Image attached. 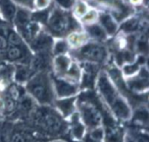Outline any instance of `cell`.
<instances>
[{"instance_id":"e575fe53","label":"cell","mask_w":149,"mask_h":142,"mask_svg":"<svg viewBox=\"0 0 149 142\" xmlns=\"http://www.w3.org/2000/svg\"><path fill=\"white\" fill-rule=\"evenodd\" d=\"M50 142H66V141H62V140H54V141H50Z\"/></svg>"},{"instance_id":"7402d4cb","label":"cell","mask_w":149,"mask_h":142,"mask_svg":"<svg viewBox=\"0 0 149 142\" xmlns=\"http://www.w3.org/2000/svg\"><path fill=\"white\" fill-rule=\"evenodd\" d=\"M29 20V15L24 10H18L16 16V22L18 25L24 26Z\"/></svg>"},{"instance_id":"52a82bcc","label":"cell","mask_w":149,"mask_h":142,"mask_svg":"<svg viewBox=\"0 0 149 142\" xmlns=\"http://www.w3.org/2000/svg\"><path fill=\"white\" fill-rule=\"evenodd\" d=\"M127 87L134 93H143L148 88V72L147 68H142L139 72L130 78L127 81Z\"/></svg>"},{"instance_id":"5bb4252c","label":"cell","mask_w":149,"mask_h":142,"mask_svg":"<svg viewBox=\"0 0 149 142\" xmlns=\"http://www.w3.org/2000/svg\"><path fill=\"white\" fill-rule=\"evenodd\" d=\"M0 10L7 19H10L15 14V7L10 0H0Z\"/></svg>"},{"instance_id":"836d02e7","label":"cell","mask_w":149,"mask_h":142,"mask_svg":"<svg viewBox=\"0 0 149 142\" xmlns=\"http://www.w3.org/2000/svg\"><path fill=\"white\" fill-rule=\"evenodd\" d=\"M3 109H4V102H3V100L0 98V113L3 112Z\"/></svg>"},{"instance_id":"2e32d148","label":"cell","mask_w":149,"mask_h":142,"mask_svg":"<svg viewBox=\"0 0 149 142\" xmlns=\"http://www.w3.org/2000/svg\"><path fill=\"white\" fill-rule=\"evenodd\" d=\"M31 140L30 136L24 131L19 130H14L12 131L10 142H31Z\"/></svg>"},{"instance_id":"44dd1931","label":"cell","mask_w":149,"mask_h":142,"mask_svg":"<svg viewBox=\"0 0 149 142\" xmlns=\"http://www.w3.org/2000/svg\"><path fill=\"white\" fill-rule=\"evenodd\" d=\"M88 31L94 38H106L105 31L101 29L100 26H99L97 24H93V25L89 26Z\"/></svg>"},{"instance_id":"d4e9b609","label":"cell","mask_w":149,"mask_h":142,"mask_svg":"<svg viewBox=\"0 0 149 142\" xmlns=\"http://www.w3.org/2000/svg\"><path fill=\"white\" fill-rule=\"evenodd\" d=\"M67 49V45L65 41H59L55 45L54 47V52L56 54H61L65 52Z\"/></svg>"},{"instance_id":"9c48e42d","label":"cell","mask_w":149,"mask_h":142,"mask_svg":"<svg viewBox=\"0 0 149 142\" xmlns=\"http://www.w3.org/2000/svg\"><path fill=\"white\" fill-rule=\"evenodd\" d=\"M76 103V97H70L55 100L53 105L55 106V109L65 119L69 118L72 114L75 113Z\"/></svg>"},{"instance_id":"9a60e30c","label":"cell","mask_w":149,"mask_h":142,"mask_svg":"<svg viewBox=\"0 0 149 142\" xmlns=\"http://www.w3.org/2000/svg\"><path fill=\"white\" fill-rule=\"evenodd\" d=\"M100 21L109 34H113L116 31L117 29L116 24L109 15H102L100 17Z\"/></svg>"},{"instance_id":"4fadbf2b","label":"cell","mask_w":149,"mask_h":142,"mask_svg":"<svg viewBox=\"0 0 149 142\" xmlns=\"http://www.w3.org/2000/svg\"><path fill=\"white\" fill-rule=\"evenodd\" d=\"M33 74L34 73L31 72L30 68H28L24 65H20L15 67L13 72V79L16 84L23 85V84H26Z\"/></svg>"},{"instance_id":"e0dca14e","label":"cell","mask_w":149,"mask_h":142,"mask_svg":"<svg viewBox=\"0 0 149 142\" xmlns=\"http://www.w3.org/2000/svg\"><path fill=\"white\" fill-rule=\"evenodd\" d=\"M19 86L20 85H17V84H11L7 88V91H8L7 95L12 100H14L15 101L18 100L23 96L21 93V89Z\"/></svg>"},{"instance_id":"30bf717a","label":"cell","mask_w":149,"mask_h":142,"mask_svg":"<svg viewBox=\"0 0 149 142\" xmlns=\"http://www.w3.org/2000/svg\"><path fill=\"white\" fill-rule=\"evenodd\" d=\"M70 134L73 140L82 141L86 136V127L81 121L78 112H75L70 117Z\"/></svg>"},{"instance_id":"8992f818","label":"cell","mask_w":149,"mask_h":142,"mask_svg":"<svg viewBox=\"0 0 149 142\" xmlns=\"http://www.w3.org/2000/svg\"><path fill=\"white\" fill-rule=\"evenodd\" d=\"M80 58L90 61V63H101L107 56L105 49L100 45L89 44L85 45L79 53Z\"/></svg>"},{"instance_id":"4316f807","label":"cell","mask_w":149,"mask_h":142,"mask_svg":"<svg viewBox=\"0 0 149 142\" xmlns=\"http://www.w3.org/2000/svg\"><path fill=\"white\" fill-rule=\"evenodd\" d=\"M83 39H84L83 36H81V35H77V34H72V35H71L70 38H69V41H70L72 45H80V44L83 42Z\"/></svg>"},{"instance_id":"d6986e66","label":"cell","mask_w":149,"mask_h":142,"mask_svg":"<svg viewBox=\"0 0 149 142\" xmlns=\"http://www.w3.org/2000/svg\"><path fill=\"white\" fill-rule=\"evenodd\" d=\"M7 58L9 60L15 61V60H19L23 58V52L22 50L18 46L11 47L8 52H7Z\"/></svg>"},{"instance_id":"7c38bea8","label":"cell","mask_w":149,"mask_h":142,"mask_svg":"<svg viewBox=\"0 0 149 142\" xmlns=\"http://www.w3.org/2000/svg\"><path fill=\"white\" fill-rule=\"evenodd\" d=\"M72 64V63L68 57L64 55L58 56L54 60V71L56 77L60 79L64 78V76L66 74L69 68L71 67Z\"/></svg>"},{"instance_id":"603a6c76","label":"cell","mask_w":149,"mask_h":142,"mask_svg":"<svg viewBox=\"0 0 149 142\" xmlns=\"http://www.w3.org/2000/svg\"><path fill=\"white\" fill-rule=\"evenodd\" d=\"M137 25H138L137 20L135 18H131L128 21H127L126 23H124L123 25L121 26V28L125 31H133L136 29Z\"/></svg>"},{"instance_id":"d6a6232c","label":"cell","mask_w":149,"mask_h":142,"mask_svg":"<svg viewBox=\"0 0 149 142\" xmlns=\"http://www.w3.org/2000/svg\"><path fill=\"white\" fill-rule=\"evenodd\" d=\"M16 2H18L22 4H24L26 6H31L32 5V0H15Z\"/></svg>"},{"instance_id":"f546056e","label":"cell","mask_w":149,"mask_h":142,"mask_svg":"<svg viewBox=\"0 0 149 142\" xmlns=\"http://www.w3.org/2000/svg\"><path fill=\"white\" fill-rule=\"evenodd\" d=\"M60 5H62L63 7H65V8H69L72 6V3H73V0H56Z\"/></svg>"},{"instance_id":"ffe728a7","label":"cell","mask_w":149,"mask_h":142,"mask_svg":"<svg viewBox=\"0 0 149 142\" xmlns=\"http://www.w3.org/2000/svg\"><path fill=\"white\" fill-rule=\"evenodd\" d=\"M104 129L100 127H98L96 128H93L89 133V137L91 140L95 141L101 142L104 140Z\"/></svg>"},{"instance_id":"5b68a950","label":"cell","mask_w":149,"mask_h":142,"mask_svg":"<svg viewBox=\"0 0 149 142\" xmlns=\"http://www.w3.org/2000/svg\"><path fill=\"white\" fill-rule=\"evenodd\" d=\"M52 82L55 97L58 99L75 97V95H77L79 92L80 86L79 84L70 82L64 79L52 77Z\"/></svg>"},{"instance_id":"7a4b0ae2","label":"cell","mask_w":149,"mask_h":142,"mask_svg":"<svg viewBox=\"0 0 149 142\" xmlns=\"http://www.w3.org/2000/svg\"><path fill=\"white\" fill-rule=\"evenodd\" d=\"M31 120L37 131L44 135L56 137L65 133L67 126L59 113L50 106L35 107L30 113Z\"/></svg>"},{"instance_id":"3957f363","label":"cell","mask_w":149,"mask_h":142,"mask_svg":"<svg viewBox=\"0 0 149 142\" xmlns=\"http://www.w3.org/2000/svg\"><path fill=\"white\" fill-rule=\"evenodd\" d=\"M26 92L40 106H51L55 101L52 77L47 72H35L25 84Z\"/></svg>"},{"instance_id":"484cf974","label":"cell","mask_w":149,"mask_h":142,"mask_svg":"<svg viewBox=\"0 0 149 142\" xmlns=\"http://www.w3.org/2000/svg\"><path fill=\"white\" fill-rule=\"evenodd\" d=\"M48 17V13L47 11L42 10V11H38L35 14H33L32 18L36 21H39V22H45V20L47 19Z\"/></svg>"},{"instance_id":"277c9868","label":"cell","mask_w":149,"mask_h":142,"mask_svg":"<svg viewBox=\"0 0 149 142\" xmlns=\"http://www.w3.org/2000/svg\"><path fill=\"white\" fill-rule=\"evenodd\" d=\"M77 104V103H76ZM79 115L86 128L90 130L100 127L103 116L100 109L91 100L84 99L78 102Z\"/></svg>"},{"instance_id":"d590c367","label":"cell","mask_w":149,"mask_h":142,"mask_svg":"<svg viewBox=\"0 0 149 142\" xmlns=\"http://www.w3.org/2000/svg\"><path fill=\"white\" fill-rule=\"evenodd\" d=\"M86 142H100V141H93V140H91L90 138H88V141Z\"/></svg>"},{"instance_id":"83f0119b","label":"cell","mask_w":149,"mask_h":142,"mask_svg":"<svg viewBox=\"0 0 149 142\" xmlns=\"http://www.w3.org/2000/svg\"><path fill=\"white\" fill-rule=\"evenodd\" d=\"M76 11L79 15H84L86 12V5L82 2H79L76 7Z\"/></svg>"},{"instance_id":"1f68e13d","label":"cell","mask_w":149,"mask_h":142,"mask_svg":"<svg viewBox=\"0 0 149 142\" xmlns=\"http://www.w3.org/2000/svg\"><path fill=\"white\" fill-rule=\"evenodd\" d=\"M48 4V0H37V6L39 8H44Z\"/></svg>"},{"instance_id":"6da1fadb","label":"cell","mask_w":149,"mask_h":142,"mask_svg":"<svg viewBox=\"0 0 149 142\" xmlns=\"http://www.w3.org/2000/svg\"><path fill=\"white\" fill-rule=\"evenodd\" d=\"M97 88L100 98L113 116L121 121L132 119L133 112L128 100L123 97L107 72H100L97 79Z\"/></svg>"},{"instance_id":"8d00e7d4","label":"cell","mask_w":149,"mask_h":142,"mask_svg":"<svg viewBox=\"0 0 149 142\" xmlns=\"http://www.w3.org/2000/svg\"><path fill=\"white\" fill-rule=\"evenodd\" d=\"M127 142H131V141H129V140H128V141H127Z\"/></svg>"},{"instance_id":"8fae6325","label":"cell","mask_w":149,"mask_h":142,"mask_svg":"<svg viewBox=\"0 0 149 142\" xmlns=\"http://www.w3.org/2000/svg\"><path fill=\"white\" fill-rule=\"evenodd\" d=\"M105 142H124V134L122 129L118 127L115 123L107 125L104 130Z\"/></svg>"},{"instance_id":"ba28073f","label":"cell","mask_w":149,"mask_h":142,"mask_svg":"<svg viewBox=\"0 0 149 142\" xmlns=\"http://www.w3.org/2000/svg\"><path fill=\"white\" fill-rule=\"evenodd\" d=\"M49 24L53 31L58 33L65 31L69 25L72 27H73V25L77 26V23L73 19L69 20L68 17L58 10H55L52 13L49 21Z\"/></svg>"},{"instance_id":"4dcf8cb0","label":"cell","mask_w":149,"mask_h":142,"mask_svg":"<svg viewBox=\"0 0 149 142\" xmlns=\"http://www.w3.org/2000/svg\"><path fill=\"white\" fill-rule=\"evenodd\" d=\"M6 48H7V41L3 38V36L0 34V50H5Z\"/></svg>"},{"instance_id":"f1b7e54d","label":"cell","mask_w":149,"mask_h":142,"mask_svg":"<svg viewBox=\"0 0 149 142\" xmlns=\"http://www.w3.org/2000/svg\"><path fill=\"white\" fill-rule=\"evenodd\" d=\"M96 16H97L96 12L94 10H91L90 12L86 13V15L84 17V20L86 21V22H92V21L94 20V18L96 17Z\"/></svg>"},{"instance_id":"ac0fdd59","label":"cell","mask_w":149,"mask_h":142,"mask_svg":"<svg viewBox=\"0 0 149 142\" xmlns=\"http://www.w3.org/2000/svg\"><path fill=\"white\" fill-rule=\"evenodd\" d=\"M134 120L138 123H140L141 125L145 124L148 125V109L147 108H139L137 109L135 115H134Z\"/></svg>"},{"instance_id":"cb8c5ba5","label":"cell","mask_w":149,"mask_h":142,"mask_svg":"<svg viewBox=\"0 0 149 142\" xmlns=\"http://www.w3.org/2000/svg\"><path fill=\"white\" fill-rule=\"evenodd\" d=\"M8 38H9L10 43L14 45H20L22 43L21 38L15 31H10V33L8 35Z\"/></svg>"}]
</instances>
